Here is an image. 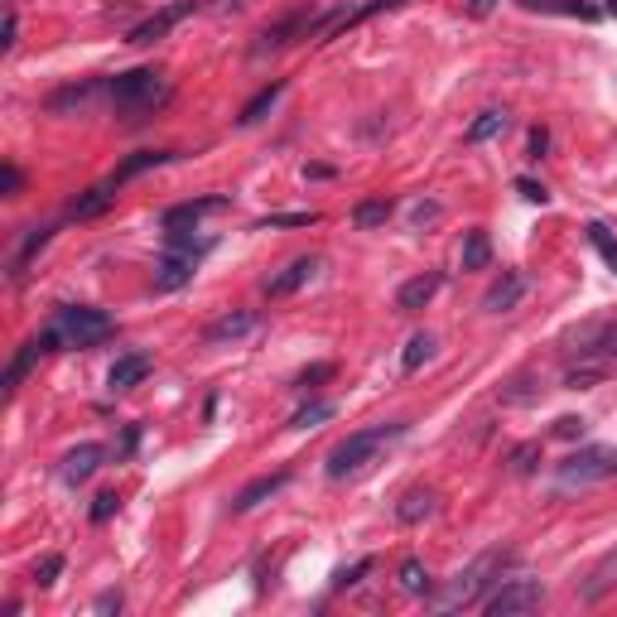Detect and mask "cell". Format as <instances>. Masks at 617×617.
Wrapping results in <instances>:
<instances>
[{
	"label": "cell",
	"instance_id": "obj_15",
	"mask_svg": "<svg viewBox=\"0 0 617 617\" xmlns=\"http://www.w3.org/2000/svg\"><path fill=\"white\" fill-rule=\"evenodd\" d=\"M521 299H526V275H521V270H507V275L483 295V309L487 314H507V309H516Z\"/></svg>",
	"mask_w": 617,
	"mask_h": 617
},
{
	"label": "cell",
	"instance_id": "obj_40",
	"mask_svg": "<svg viewBox=\"0 0 617 617\" xmlns=\"http://www.w3.org/2000/svg\"><path fill=\"white\" fill-rule=\"evenodd\" d=\"M536 458H540V444H521V449H511V473H536Z\"/></svg>",
	"mask_w": 617,
	"mask_h": 617
},
{
	"label": "cell",
	"instance_id": "obj_25",
	"mask_svg": "<svg viewBox=\"0 0 617 617\" xmlns=\"http://www.w3.org/2000/svg\"><path fill=\"white\" fill-rule=\"evenodd\" d=\"M579 357H617V323H598V328H589Z\"/></svg>",
	"mask_w": 617,
	"mask_h": 617
},
{
	"label": "cell",
	"instance_id": "obj_29",
	"mask_svg": "<svg viewBox=\"0 0 617 617\" xmlns=\"http://www.w3.org/2000/svg\"><path fill=\"white\" fill-rule=\"evenodd\" d=\"M39 357H44V343H39V338H29L25 348H20V357H15V362L5 367V391H15V386L25 381V372H29V367L39 362Z\"/></svg>",
	"mask_w": 617,
	"mask_h": 617
},
{
	"label": "cell",
	"instance_id": "obj_47",
	"mask_svg": "<svg viewBox=\"0 0 617 617\" xmlns=\"http://www.w3.org/2000/svg\"><path fill=\"white\" fill-rule=\"evenodd\" d=\"M444 213V208H439V203H415V208H410V217H415V227H425V222H434V217Z\"/></svg>",
	"mask_w": 617,
	"mask_h": 617
},
{
	"label": "cell",
	"instance_id": "obj_13",
	"mask_svg": "<svg viewBox=\"0 0 617 617\" xmlns=\"http://www.w3.org/2000/svg\"><path fill=\"white\" fill-rule=\"evenodd\" d=\"M285 483H290V468H275V473H261V478H251V483H246L242 492L232 497V511H237V516L256 511L261 502H270V497H275V492H280Z\"/></svg>",
	"mask_w": 617,
	"mask_h": 617
},
{
	"label": "cell",
	"instance_id": "obj_44",
	"mask_svg": "<svg viewBox=\"0 0 617 617\" xmlns=\"http://www.w3.org/2000/svg\"><path fill=\"white\" fill-rule=\"evenodd\" d=\"M545 150H550V131H545V126H536V131H531V140H526V160H545Z\"/></svg>",
	"mask_w": 617,
	"mask_h": 617
},
{
	"label": "cell",
	"instance_id": "obj_12",
	"mask_svg": "<svg viewBox=\"0 0 617 617\" xmlns=\"http://www.w3.org/2000/svg\"><path fill=\"white\" fill-rule=\"evenodd\" d=\"M439 290H444V270H425V275L405 280L401 290H396V309H401V314H420Z\"/></svg>",
	"mask_w": 617,
	"mask_h": 617
},
{
	"label": "cell",
	"instance_id": "obj_24",
	"mask_svg": "<svg viewBox=\"0 0 617 617\" xmlns=\"http://www.w3.org/2000/svg\"><path fill=\"white\" fill-rule=\"evenodd\" d=\"M92 97H97V82H73V87H58L54 97H49V111H54V116H63V111H82Z\"/></svg>",
	"mask_w": 617,
	"mask_h": 617
},
{
	"label": "cell",
	"instance_id": "obj_17",
	"mask_svg": "<svg viewBox=\"0 0 617 617\" xmlns=\"http://www.w3.org/2000/svg\"><path fill=\"white\" fill-rule=\"evenodd\" d=\"M434 511H439V497H434L430 487H410L401 502H396V521L401 526H420V521H430Z\"/></svg>",
	"mask_w": 617,
	"mask_h": 617
},
{
	"label": "cell",
	"instance_id": "obj_31",
	"mask_svg": "<svg viewBox=\"0 0 617 617\" xmlns=\"http://www.w3.org/2000/svg\"><path fill=\"white\" fill-rule=\"evenodd\" d=\"M396 579H401V589L410 593V598H425V593H430V569H425L420 560H401Z\"/></svg>",
	"mask_w": 617,
	"mask_h": 617
},
{
	"label": "cell",
	"instance_id": "obj_38",
	"mask_svg": "<svg viewBox=\"0 0 617 617\" xmlns=\"http://www.w3.org/2000/svg\"><path fill=\"white\" fill-rule=\"evenodd\" d=\"M58 574H63V555H44V560L34 564V584H39V589H54Z\"/></svg>",
	"mask_w": 617,
	"mask_h": 617
},
{
	"label": "cell",
	"instance_id": "obj_50",
	"mask_svg": "<svg viewBox=\"0 0 617 617\" xmlns=\"http://www.w3.org/2000/svg\"><path fill=\"white\" fill-rule=\"evenodd\" d=\"M603 15H613L617 20V0H603Z\"/></svg>",
	"mask_w": 617,
	"mask_h": 617
},
{
	"label": "cell",
	"instance_id": "obj_32",
	"mask_svg": "<svg viewBox=\"0 0 617 617\" xmlns=\"http://www.w3.org/2000/svg\"><path fill=\"white\" fill-rule=\"evenodd\" d=\"M617 584V550L613 555H608V560L598 564V569H593L589 574V584H584V598H589V603H598V598H603V593L613 589Z\"/></svg>",
	"mask_w": 617,
	"mask_h": 617
},
{
	"label": "cell",
	"instance_id": "obj_42",
	"mask_svg": "<svg viewBox=\"0 0 617 617\" xmlns=\"http://www.w3.org/2000/svg\"><path fill=\"white\" fill-rule=\"evenodd\" d=\"M20 184H25V174H20L15 164H5V169H0V193H5V198H20Z\"/></svg>",
	"mask_w": 617,
	"mask_h": 617
},
{
	"label": "cell",
	"instance_id": "obj_10",
	"mask_svg": "<svg viewBox=\"0 0 617 617\" xmlns=\"http://www.w3.org/2000/svg\"><path fill=\"white\" fill-rule=\"evenodd\" d=\"M150 372H155V357H150V352H121V357L111 362L107 386L121 396V391H135V386H140Z\"/></svg>",
	"mask_w": 617,
	"mask_h": 617
},
{
	"label": "cell",
	"instance_id": "obj_1",
	"mask_svg": "<svg viewBox=\"0 0 617 617\" xmlns=\"http://www.w3.org/2000/svg\"><path fill=\"white\" fill-rule=\"evenodd\" d=\"M396 439H405V425H401V420L348 434V439H343V444H338V449L328 454V478H333V483H343V478H357V473H362V468H372L376 454H381V449H391Z\"/></svg>",
	"mask_w": 617,
	"mask_h": 617
},
{
	"label": "cell",
	"instance_id": "obj_45",
	"mask_svg": "<svg viewBox=\"0 0 617 617\" xmlns=\"http://www.w3.org/2000/svg\"><path fill=\"white\" fill-rule=\"evenodd\" d=\"M121 589H107V593H97V603H92V613H121Z\"/></svg>",
	"mask_w": 617,
	"mask_h": 617
},
{
	"label": "cell",
	"instance_id": "obj_20",
	"mask_svg": "<svg viewBox=\"0 0 617 617\" xmlns=\"http://www.w3.org/2000/svg\"><path fill=\"white\" fill-rule=\"evenodd\" d=\"M174 160V150H135L131 160L116 164V174H111V184H131V179H140V174H150V169H160V164Z\"/></svg>",
	"mask_w": 617,
	"mask_h": 617
},
{
	"label": "cell",
	"instance_id": "obj_48",
	"mask_svg": "<svg viewBox=\"0 0 617 617\" xmlns=\"http://www.w3.org/2000/svg\"><path fill=\"white\" fill-rule=\"evenodd\" d=\"M304 179H333V169L328 164H304Z\"/></svg>",
	"mask_w": 617,
	"mask_h": 617
},
{
	"label": "cell",
	"instance_id": "obj_37",
	"mask_svg": "<svg viewBox=\"0 0 617 617\" xmlns=\"http://www.w3.org/2000/svg\"><path fill=\"white\" fill-rule=\"evenodd\" d=\"M314 222H323V217L319 213H270V217H261L256 227L270 232V227H314Z\"/></svg>",
	"mask_w": 617,
	"mask_h": 617
},
{
	"label": "cell",
	"instance_id": "obj_43",
	"mask_svg": "<svg viewBox=\"0 0 617 617\" xmlns=\"http://www.w3.org/2000/svg\"><path fill=\"white\" fill-rule=\"evenodd\" d=\"M584 430H589V425H584L579 415H564V420H555V439H584Z\"/></svg>",
	"mask_w": 617,
	"mask_h": 617
},
{
	"label": "cell",
	"instance_id": "obj_34",
	"mask_svg": "<svg viewBox=\"0 0 617 617\" xmlns=\"http://www.w3.org/2000/svg\"><path fill=\"white\" fill-rule=\"evenodd\" d=\"M164 246H169L174 256H198V261L213 251V242H208V237H188L184 227H179V232H169V237H164Z\"/></svg>",
	"mask_w": 617,
	"mask_h": 617
},
{
	"label": "cell",
	"instance_id": "obj_19",
	"mask_svg": "<svg viewBox=\"0 0 617 617\" xmlns=\"http://www.w3.org/2000/svg\"><path fill=\"white\" fill-rule=\"evenodd\" d=\"M111 203H116V184H97V188H82L78 198H73V203H68V217H78V222H87V217H102L111 208Z\"/></svg>",
	"mask_w": 617,
	"mask_h": 617
},
{
	"label": "cell",
	"instance_id": "obj_22",
	"mask_svg": "<svg viewBox=\"0 0 617 617\" xmlns=\"http://www.w3.org/2000/svg\"><path fill=\"white\" fill-rule=\"evenodd\" d=\"M280 97H285V78H275L270 87H261V92H256V97H251V102L242 107L237 126H261V121H266L270 111H275V102H280Z\"/></svg>",
	"mask_w": 617,
	"mask_h": 617
},
{
	"label": "cell",
	"instance_id": "obj_23",
	"mask_svg": "<svg viewBox=\"0 0 617 617\" xmlns=\"http://www.w3.org/2000/svg\"><path fill=\"white\" fill-rule=\"evenodd\" d=\"M391 222V198H362L357 208H352V227L357 232H376V227H386Z\"/></svg>",
	"mask_w": 617,
	"mask_h": 617
},
{
	"label": "cell",
	"instance_id": "obj_36",
	"mask_svg": "<svg viewBox=\"0 0 617 617\" xmlns=\"http://www.w3.org/2000/svg\"><path fill=\"white\" fill-rule=\"evenodd\" d=\"M333 376H338V367H333V362H314L309 372H299V376H295V391H299V396H309L314 386H323V381H333Z\"/></svg>",
	"mask_w": 617,
	"mask_h": 617
},
{
	"label": "cell",
	"instance_id": "obj_41",
	"mask_svg": "<svg viewBox=\"0 0 617 617\" xmlns=\"http://www.w3.org/2000/svg\"><path fill=\"white\" fill-rule=\"evenodd\" d=\"M516 193H521L526 203H540V208L550 203V188H545V184H536V179H516Z\"/></svg>",
	"mask_w": 617,
	"mask_h": 617
},
{
	"label": "cell",
	"instance_id": "obj_35",
	"mask_svg": "<svg viewBox=\"0 0 617 617\" xmlns=\"http://www.w3.org/2000/svg\"><path fill=\"white\" fill-rule=\"evenodd\" d=\"M372 569H376V560H372V555H362V560H357V564H343V569L333 574V589H338V593H343V589H357V584H362V579H367Z\"/></svg>",
	"mask_w": 617,
	"mask_h": 617
},
{
	"label": "cell",
	"instance_id": "obj_28",
	"mask_svg": "<svg viewBox=\"0 0 617 617\" xmlns=\"http://www.w3.org/2000/svg\"><path fill=\"white\" fill-rule=\"evenodd\" d=\"M49 242H54V227H29L25 242H20V251H15V261H10V266H15V275H20V270H25L29 261H34V256H39V251H44Z\"/></svg>",
	"mask_w": 617,
	"mask_h": 617
},
{
	"label": "cell",
	"instance_id": "obj_39",
	"mask_svg": "<svg viewBox=\"0 0 617 617\" xmlns=\"http://www.w3.org/2000/svg\"><path fill=\"white\" fill-rule=\"evenodd\" d=\"M116 511H121V497H116V492H97V497H92V526H107Z\"/></svg>",
	"mask_w": 617,
	"mask_h": 617
},
{
	"label": "cell",
	"instance_id": "obj_8",
	"mask_svg": "<svg viewBox=\"0 0 617 617\" xmlns=\"http://www.w3.org/2000/svg\"><path fill=\"white\" fill-rule=\"evenodd\" d=\"M256 309H232V314H222V319L208 323V333H203V343L208 348H227V343H242L256 333Z\"/></svg>",
	"mask_w": 617,
	"mask_h": 617
},
{
	"label": "cell",
	"instance_id": "obj_18",
	"mask_svg": "<svg viewBox=\"0 0 617 617\" xmlns=\"http://www.w3.org/2000/svg\"><path fill=\"white\" fill-rule=\"evenodd\" d=\"M511 126V111L507 107H487L473 116V126L463 131V145H487V140H497V135Z\"/></svg>",
	"mask_w": 617,
	"mask_h": 617
},
{
	"label": "cell",
	"instance_id": "obj_3",
	"mask_svg": "<svg viewBox=\"0 0 617 617\" xmlns=\"http://www.w3.org/2000/svg\"><path fill=\"white\" fill-rule=\"evenodd\" d=\"M507 564H511V550H487V555H478L468 569H458L454 584H449V593H439V598H434V608H439V613H449V608L483 603V589L492 584V574H502Z\"/></svg>",
	"mask_w": 617,
	"mask_h": 617
},
{
	"label": "cell",
	"instance_id": "obj_11",
	"mask_svg": "<svg viewBox=\"0 0 617 617\" xmlns=\"http://www.w3.org/2000/svg\"><path fill=\"white\" fill-rule=\"evenodd\" d=\"M319 256H299V261H290V266L280 270V275H270L266 280V295L270 299H285V295H299V290H304V285H309V280H314V275H319Z\"/></svg>",
	"mask_w": 617,
	"mask_h": 617
},
{
	"label": "cell",
	"instance_id": "obj_14",
	"mask_svg": "<svg viewBox=\"0 0 617 617\" xmlns=\"http://www.w3.org/2000/svg\"><path fill=\"white\" fill-rule=\"evenodd\" d=\"M227 208V198L222 193H208V198H188V203H174V208H164V232H179V227H193L198 217H208V213H222Z\"/></svg>",
	"mask_w": 617,
	"mask_h": 617
},
{
	"label": "cell",
	"instance_id": "obj_16",
	"mask_svg": "<svg viewBox=\"0 0 617 617\" xmlns=\"http://www.w3.org/2000/svg\"><path fill=\"white\" fill-rule=\"evenodd\" d=\"M193 275H198V256H174V251H169L160 261V270H155V290H160V295H174V290H184Z\"/></svg>",
	"mask_w": 617,
	"mask_h": 617
},
{
	"label": "cell",
	"instance_id": "obj_21",
	"mask_svg": "<svg viewBox=\"0 0 617 617\" xmlns=\"http://www.w3.org/2000/svg\"><path fill=\"white\" fill-rule=\"evenodd\" d=\"M526 10H540V15H564V20H584V25H593V20H603V10L598 5H589V0H521Z\"/></svg>",
	"mask_w": 617,
	"mask_h": 617
},
{
	"label": "cell",
	"instance_id": "obj_5",
	"mask_svg": "<svg viewBox=\"0 0 617 617\" xmlns=\"http://www.w3.org/2000/svg\"><path fill=\"white\" fill-rule=\"evenodd\" d=\"M617 478V449H603V444H589L579 454H569L555 468V483L560 487H593V483H608Z\"/></svg>",
	"mask_w": 617,
	"mask_h": 617
},
{
	"label": "cell",
	"instance_id": "obj_4",
	"mask_svg": "<svg viewBox=\"0 0 617 617\" xmlns=\"http://www.w3.org/2000/svg\"><path fill=\"white\" fill-rule=\"evenodd\" d=\"M54 328L63 338V348H97L102 338L116 333V319L102 314V309H92V304H63L54 314Z\"/></svg>",
	"mask_w": 617,
	"mask_h": 617
},
{
	"label": "cell",
	"instance_id": "obj_33",
	"mask_svg": "<svg viewBox=\"0 0 617 617\" xmlns=\"http://www.w3.org/2000/svg\"><path fill=\"white\" fill-rule=\"evenodd\" d=\"M584 232H589V246L598 251V256H603V266H608V270L617 275V237L608 232V227H603V222H589Z\"/></svg>",
	"mask_w": 617,
	"mask_h": 617
},
{
	"label": "cell",
	"instance_id": "obj_46",
	"mask_svg": "<svg viewBox=\"0 0 617 617\" xmlns=\"http://www.w3.org/2000/svg\"><path fill=\"white\" fill-rule=\"evenodd\" d=\"M15 39H20V15L10 10V15H5V39H0V49L10 54V49H15Z\"/></svg>",
	"mask_w": 617,
	"mask_h": 617
},
{
	"label": "cell",
	"instance_id": "obj_9",
	"mask_svg": "<svg viewBox=\"0 0 617 617\" xmlns=\"http://www.w3.org/2000/svg\"><path fill=\"white\" fill-rule=\"evenodd\" d=\"M102 463H107V449L87 439V444H78L73 454H63V463H58V478H63L68 487H82L92 473H97V468H102Z\"/></svg>",
	"mask_w": 617,
	"mask_h": 617
},
{
	"label": "cell",
	"instance_id": "obj_6",
	"mask_svg": "<svg viewBox=\"0 0 617 617\" xmlns=\"http://www.w3.org/2000/svg\"><path fill=\"white\" fill-rule=\"evenodd\" d=\"M545 603V584L540 579H507L483 598V613L487 617H516V613H536Z\"/></svg>",
	"mask_w": 617,
	"mask_h": 617
},
{
	"label": "cell",
	"instance_id": "obj_26",
	"mask_svg": "<svg viewBox=\"0 0 617 617\" xmlns=\"http://www.w3.org/2000/svg\"><path fill=\"white\" fill-rule=\"evenodd\" d=\"M333 415H338V405L333 401H309V405H299L295 415H290V430H319L323 420H333Z\"/></svg>",
	"mask_w": 617,
	"mask_h": 617
},
{
	"label": "cell",
	"instance_id": "obj_2",
	"mask_svg": "<svg viewBox=\"0 0 617 617\" xmlns=\"http://www.w3.org/2000/svg\"><path fill=\"white\" fill-rule=\"evenodd\" d=\"M111 107L121 111L126 121H140L145 111H155L164 102V73H155V68H131V73H116L111 78Z\"/></svg>",
	"mask_w": 617,
	"mask_h": 617
},
{
	"label": "cell",
	"instance_id": "obj_49",
	"mask_svg": "<svg viewBox=\"0 0 617 617\" xmlns=\"http://www.w3.org/2000/svg\"><path fill=\"white\" fill-rule=\"evenodd\" d=\"M492 5H497V0H468V10H473V15H487Z\"/></svg>",
	"mask_w": 617,
	"mask_h": 617
},
{
	"label": "cell",
	"instance_id": "obj_7",
	"mask_svg": "<svg viewBox=\"0 0 617 617\" xmlns=\"http://www.w3.org/2000/svg\"><path fill=\"white\" fill-rule=\"evenodd\" d=\"M193 10H198V0H174V5H164V10H155L150 20H140V25L126 34V44H135V49H150V44H160L164 34L179 25V20H188Z\"/></svg>",
	"mask_w": 617,
	"mask_h": 617
},
{
	"label": "cell",
	"instance_id": "obj_27",
	"mask_svg": "<svg viewBox=\"0 0 617 617\" xmlns=\"http://www.w3.org/2000/svg\"><path fill=\"white\" fill-rule=\"evenodd\" d=\"M434 348H439V343H434V333H415V338L405 343V352H401V372L405 376L420 372V367H425V362L434 357Z\"/></svg>",
	"mask_w": 617,
	"mask_h": 617
},
{
	"label": "cell",
	"instance_id": "obj_30",
	"mask_svg": "<svg viewBox=\"0 0 617 617\" xmlns=\"http://www.w3.org/2000/svg\"><path fill=\"white\" fill-rule=\"evenodd\" d=\"M492 266V242L487 232H468L463 237V270H487Z\"/></svg>",
	"mask_w": 617,
	"mask_h": 617
}]
</instances>
